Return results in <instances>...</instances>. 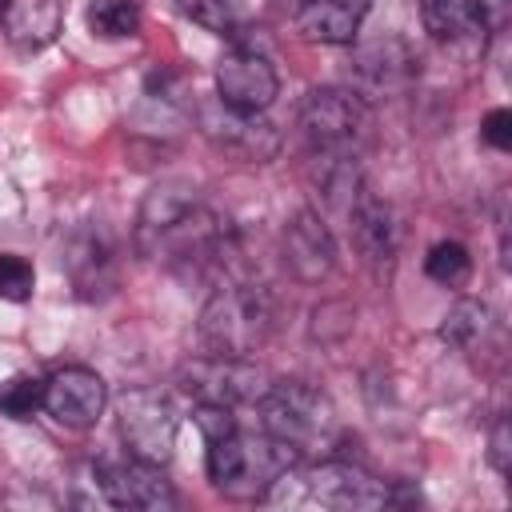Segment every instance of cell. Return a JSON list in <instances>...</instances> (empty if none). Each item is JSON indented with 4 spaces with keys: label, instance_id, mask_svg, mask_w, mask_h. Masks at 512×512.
I'll return each instance as SVG.
<instances>
[{
    "label": "cell",
    "instance_id": "obj_1",
    "mask_svg": "<svg viewBox=\"0 0 512 512\" xmlns=\"http://www.w3.org/2000/svg\"><path fill=\"white\" fill-rule=\"evenodd\" d=\"M204 468L216 492L232 496V500H264V492L276 484V476L284 468H292L296 460H304L296 448H288L284 440L268 436V432H244L232 428L216 440H204Z\"/></svg>",
    "mask_w": 512,
    "mask_h": 512
},
{
    "label": "cell",
    "instance_id": "obj_2",
    "mask_svg": "<svg viewBox=\"0 0 512 512\" xmlns=\"http://www.w3.org/2000/svg\"><path fill=\"white\" fill-rule=\"evenodd\" d=\"M276 328V300L264 284H220L196 320L200 348L212 356H252Z\"/></svg>",
    "mask_w": 512,
    "mask_h": 512
},
{
    "label": "cell",
    "instance_id": "obj_3",
    "mask_svg": "<svg viewBox=\"0 0 512 512\" xmlns=\"http://www.w3.org/2000/svg\"><path fill=\"white\" fill-rule=\"evenodd\" d=\"M284 496L288 504H320V508H340V512H360V508H384L392 500V492L372 480L360 464L352 460H296L292 468H284L276 476V484L264 492V500Z\"/></svg>",
    "mask_w": 512,
    "mask_h": 512
},
{
    "label": "cell",
    "instance_id": "obj_4",
    "mask_svg": "<svg viewBox=\"0 0 512 512\" xmlns=\"http://www.w3.org/2000/svg\"><path fill=\"white\" fill-rule=\"evenodd\" d=\"M256 408H260V428L284 440L288 448H296L304 460L312 452L332 448L336 440V408L308 380H272L256 400Z\"/></svg>",
    "mask_w": 512,
    "mask_h": 512
},
{
    "label": "cell",
    "instance_id": "obj_5",
    "mask_svg": "<svg viewBox=\"0 0 512 512\" xmlns=\"http://www.w3.org/2000/svg\"><path fill=\"white\" fill-rule=\"evenodd\" d=\"M300 128L316 156L356 160L368 144V104L348 88H312L300 104Z\"/></svg>",
    "mask_w": 512,
    "mask_h": 512
},
{
    "label": "cell",
    "instance_id": "obj_6",
    "mask_svg": "<svg viewBox=\"0 0 512 512\" xmlns=\"http://www.w3.org/2000/svg\"><path fill=\"white\" fill-rule=\"evenodd\" d=\"M116 424L128 456L144 464H168L176 452L180 412L164 388H128L116 404Z\"/></svg>",
    "mask_w": 512,
    "mask_h": 512
},
{
    "label": "cell",
    "instance_id": "obj_7",
    "mask_svg": "<svg viewBox=\"0 0 512 512\" xmlns=\"http://www.w3.org/2000/svg\"><path fill=\"white\" fill-rule=\"evenodd\" d=\"M180 388L196 404L236 408V404H256L268 388V376L248 356H212V352H204V356H196L192 364L180 368Z\"/></svg>",
    "mask_w": 512,
    "mask_h": 512
},
{
    "label": "cell",
    "instance_id": "obj_8",
    "mask_svg": "<svg viewBox=\"0 0 512 512\" xmlns=\"http://www.w3.org/2000/svg\"><path fill=\"white\" fill-rule=\"evenodd\" d=\"M280 92V76L272 60L256 48H236L216 64V100L232 112L260 116Z\"/></svg>",
    "mask_w": 512,
    "mask_h": 512
},
{
    "label": "cell",
    "instance_id": "obj_9",
    "mask_svg": "<svg viewBox=\"0 0 512 512\" xmlns=\"http://www.w3.org/2000/svg\"><path fill=\"white\" fill-rule=\"evenodd\" d=\"M96 488L112 508H140V512H164L176 508V492L164 480L160 464H144L136 456L124 460H100L96 464Z\"/></svg>",
    "mask_w": 512,
    "mask_h": 512
},
{
    "label": "cell",
    "instance_id": "obj_10",
    "mask_svg": "<svg viewBox=\"0 0 512 512\" xmlns=\"http://www.w3.org/2000/svg\"><path fill=\"white\" fill-rule=\"evenodd\" d=\"M420 72V56L400 40V36H384L376 44L356 48L352 56V92L360 100H388L400 96Z\"/></svg>",
    "mask_w": 512,
    "mask_h": 512
},
{
    "label": "cell",
    "instance_id": "obj_11",
    "mask_svg": "<svg viewBox=\"0 0 512 512\" xmlns=\"http://www.w3.org/2000/svg\"><path fill=\"white\" fill-rule=\"evenodd\" d=\"M104 404H108V384L96 368L68 364L44 380V412L64 428H76V432L92 428L104 416Z\"/></svg>",
    "mask_w": 512,
    "mask_h": 512
},
{
    "label": "cell",
    "instance_id": "obj_12",
    "mask_svg": "<svg viewBox=\"0 0 512 512\" xmlns=\"http://www.w3.org/2000/svg\"><path fill=\"white\" fill-rule=\"evenodd\" d=\"M200 124H204V136L232 160L240 164H264L276 156L280 148V136L268 120L260 116H248V112H232L216 100V108H204L200 112Z\"/></svg>",
    "mask_w": 512,
    "mask_h": 512
},
{
    "label": "cell",
    "instance_id": "obj_13",
    "mask_svg": "<svg viewBox=\"0 0 512 512\" xmlns=\"http://www.w3.org/2000/svg\"><path fill=\"white\" fill-rule=\"evenodd\" d=\"M284 264L296 280L304 284H320L324 276H332L336 268V236L324 224L320 212L300 208L288 224H284Z\"/></svg>",
    "mask_w": 512,
    "mask_h": 512
},
{
    "label": "cell",
    "instance_id": "obj_14",
    "mask_svg": "<svg viewBox=\"0 0 512 512\" xmlns=\"http://www.w3.org/2000/svg\"><path fill=\"white\" fill-rule=\"evenodd\" d=\"M64 268L80 300H104L116 288V248L104 232H76L64 248Z\"/></svg>",
    "mask_w": 512,
    "mask_h": 512
},
{
    "label": "cell",
    "instance_id": "obj_15",
    "mask_svg": "<svg viewBox=\"0 0 512 512\" xmlns=\"http://www.w3.org/2000/svg\"><path fill=\"white\" fill-rule=\"evenodd\" d=\"M348 228H352V240H356L368 268L380 272V268L392 264V256H396V216L368 184H360L352 204H348Z\"/></svg>",
    "mask_w": 512,
    "mask_h": 512
},
{
    "label": "cell",
    "instance_id": "obj_16",
    "mask_svg": "<svg viewBox=\"0 0 512 512\" xmlns=\"http://www.w3.org/2000/svg\"><path fill=\"white\" fill-rule=\"evenodd\" d=\"M372 0H304L296 8V32L312 44H352Z\"/></svg>",
    "mask_w": 512,
    "mask_h": 512
},
{
    "label": "cell",
    "instance_id": "obj_17",
    "mask_svg": "<svg viewBox=\"0 0 512 512\" xmlns=\"http://www.w3.org/2000/svg\"><path fill=\"white\" fill-rule=\"evenodd\" d=\"M440 340L452 344L456 352L476 356V352H488L492 344L500 348V324H496V316H492V308H488L484 300L464 296V300H456V304L444 312Z\"/></svg>",
    "mask_w": 512,
    "mask_h": 512
},
{
    "label": "cell",
    "instance_id": "obj_18",
    "mask_svg": "<svg viewBox=\"0 0 512 512\" xmlns=\"http://www.w3.org/2000/svg\"><path fill=\"white\" fill-rule=\"evenodd\" d=\"M0 24L16 48L36 52L56 40L64 24V0H8V12Z\"/></svg>",
    "mask_w": 512,
    "mask_h": 512
},
{
    "label": "cell",
    "instance_id": "obj_19",
    "mask_svg": "<svg viewBox=\"0 0 512 512\" xmlns=\"http://www.w3.org/2000/svg\"><path fill=\"white\" fill-rule=\"evenodd\" d=\"M420 16H424V28L436 36V40H472V36H484L488 32V0H424L420 4Z\"/></svg>",
    "mask_w": 512,
    "mask_h": 512
},
{
    "label": "cell",
    "instance_id": "obj_20",
    "mask_svg": "<svg viewBox=\"0 0 512 512\" xmlns=\"http://www.w3.org/2000/svg\"><path fill=\"white\" fill-rule=\"evenodd\" d=\"M188 204H196V188L184 184V180H168V184H156L144 200H140V212H136V228H132V240H136V252H144L156 232H164Z\"/></svg>",
    "mask_w": 512,
    "mask_h": 512
},
{
    "label": "cell",
    "instance_id": "obj_21",
    "mask_svg": "<svg viewBox=\"0 0 512 512\" xmlns=\"http://www.w3.org/2000/svg\"><path fill=\"white\" fill-rule=\"evenodd\" d=\"M88 28L104 40H124L140 32V4L136 0H92Z\"/></svg>",
    "mask_w": 512,
    "mask_h": 512
},
{
    "label": "cell",
    "instance_id": "obj_22",
    "mask_svg": "<svg viewBox=\"0 0 512 512\" xmlns=\"http://www.w3.org/2000/svg\"><path fill=\"white\" fill-rule=\"evenodd\" d=\"M40 408H44V380L40 376L16 372L0 384V412L8 420H32Z\"/></svg>",
    "mask_w": 512,
    "mask_h": 512
},
{
    "label": "cell",
    "instance_id": "obj_23",
    "mask_svg": "<svg viewBox=\"0 0 512 512\" xmlns=\"http://www.w3.org/2000/svg\"><path fill=\"white\" fill-rule=\"evenodd\" d=\"M424 272H428V280H436V284H444V288H456V284L468 280L472 256H468V248H464L460 240H440V244H432V252L424 256Z\"/></svg>",
    "mask_w": 512,
    "mask_h": 512
},
{
    "label": "cell",
    "instance_id": "obj_24",
    "mask_svg": "<svg viewBox=\"0 0 512 512\" xmlns=\"http://www.w3.org/2000/svg\"><path fill=\"white\" fill-rule=\"evenodd\" d=\"M352 324H356V308L348 300H324V304L312 308L308 332H312L316 344H340L352 332Z\"/></svg>",
    "mask_w": 512,
    "mask_h": 512
},
{
    "label": "cell",
    "instance_id": "obj_25",
    "mask_svg": "<svg viewBox=\"0 0 512 512\" xmlns=\"http://www.w3.org/2000/svg\"><path fill=\"white\" fill-rule=\"evenodd\" d=\"M32 288H36V268L20 252H0V300L24 304L32 300Z\"/></svg>",
    "mask_w": 512,
    "mask_h": 512
},
{
    "label": "cell",
    "instance_id": "obj_26",
    "mask_svg": "<svg viewBox=\"0 0 512 512\" xmlns=\"http://www.w3.org/2000/svg\"><path fill=\"white\" fill-rule=\"evenodd\" d=\"M176 8L192 24H200L204 32H212V36H232V28H236L232 0H176Z\"/></svg>",
    "mask_w": 512,
    "mask_h": 512
},
{
    "label": "cell",
    "instance_id": "obj_27",
    "mask_svg": "<svg viewBox=\"0 0 512 512\" xmlns=\"http://www.w3.org/2000/svg\"><path fill=\"white\" fill-rule=\"evenodd\" d=\"M488 460H492V468H496L500 476H508V468H512V428H508V416H500V420L492 424Z\"/></svg>",
    "mask_w": 512,
    "mask_h": 512
},
{
    "label": "cell",
    "instance_id": "obj_28",
    "mask_svg": "<svg viewBox=\"0 0 512 512\" xmlns=\"http://www.w3.org/2000/svg\"><path fill=\"white\" fill-rule=\"evenodd\" d=\"M484 140L496 148V152H508L512 148V112L508 108H492L484 116Z\"/></svg>",
    "mask_w": 512,
    "mask_h": 512
},
{
    "label": "cell",
    "instance_id": "obj_29",
    "mask_svg": "<svg viewBox=\"0 0 512 512\" xmlns=\"http://www.w3.org/2000/svg\"><path fill=\"white\" fill-rule=\"evenodd\" d=\"M4 12H8V0H0V20H4Z\"/></svg>",
    "mask_w": 512,
    "mask_h": 512
},
{
    "label": "cell",
    "instance_id": "obj_30",
    "mask_svg": "<svg viewBox=\"0 0 512 512\" xmlns=\"http://www.w3.org/2000/svg\"><path fill=\"white\" fill-rule=\"evenodd\" d=\"M300 4H304V0H300Z\"/></svg>",
    "mask_w": 512,
    "mask_h": 512
}]
</instances>
